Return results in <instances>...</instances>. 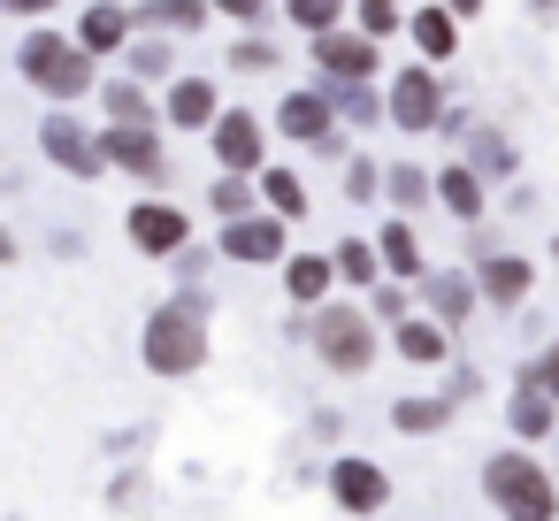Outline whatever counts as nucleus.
Returning a JSON list of instances; mask_svg holds the SVG:
<instances>
[{
    "label": "nucleus",
    "instance_id": "nucleus-22",
    "mask_svg": "<svg viewBox=\"0 0 559 521\" xmlns=\"http://www.w3.org/2000/svg\"><path fill=\"white\" fill-rule=\"evenodd\" d=\"M406 32H414V55H421V62H437V70H444V62L460 55V16L444 9V0L414 9V16H406Z\"/></svg>",
    "mask_w": 559,
    "mask_h": 521
},
{
    "label": "nucleus",
    "instance_id": "nucleus-20",
    "mask_svg": "<svg viewBox=\"0 0 559 521\" xmlns=\"http://www.w3.org/2000/svg\"><path fill=\"white\" fill-rule=\"evenodd\" d=\"M437 208H444L452 223H483V215H490V177H475L467 162H444V169H437Z\"/></svg>",
    "mask_w": 559,
    "mask_h": 521
},
{
    "label": "nucleus",
    "instance_id": "nucleus-34",
    "mask_svg": "<svg viewBox=\"0 0 559 521\" xmlns=\"http://www.w3.org/2000/svg\"><path fill=\"white\" fill-rule=\"evenodd\" d=\"M230 70H246V78H269V70H284V47H276V39H261V32L246 24V39L230 47Z\"/></svg>",
    "mask_w": 559,
    "mask_h": 521
},
{
    "label": "nucleus",
    "instance_id": "nucleus-21",
    "mask_svg": "<svg viewBox=\"0 0 559 521\" xmlns=\"http://www.w3.org/2000/svg\"><path fill=\"white\" fill-rule=\"evenodd\" d=\"M391 345H399V360H414V368H444V360H452V330H444L437 315L391 322Z\"/></svg>",
    "mask_w": 559,
    "mask_h": 521
},
{
    "label": "nucleus",
    "instance_id": "nucleus-25",
    "mask_svg": "<svg viewBox=\"0 0 559 521\" xmlns=\"http://www.w3.org/2000/svg\"><path fill=\"white\" fill-rule=\"evenodd\" d=\"M376 253H383V276H406V284H421V276H429V253H421V238H414V223H406V215H391V223L376 230Z\"/></svg>",
    "mask_w": 559,
    "mask_h": 521
},
{
    "label": "nucleus",
    "instance_id": "nucleus-4",
    "mask_svg": "<svg viewBox=\"0 0 559 521\" xmlns=\"http://www.w3.org/2000/svg\"><path fill=\"white\" fill-rule=\"evenodd\" d=\"M307 345L330 376H368L376 368V315L353 307V299H322L314 322H307Z\"/></svg>",
    "mask_w": 559,
    "mask_h": 521
},
{
    "label": "nucleus",
    "instance_id": "nucleus-19",
    "mask_svg": "<svg viewBox=\"0 0 559 521\" xmlns=\"http://www.w3.org/2000/svg\"><path fill=\"white\" fill-rule=\"evenodd\" d=\"M452 139H467V169H475V177H490V185H498V177H521V146H513L498 123H460Z\"/></svg>",
    "mask_w": 559,
    "mask_h": 521
},
{
    "label": "nucleus",
    "instance_id": "nucleus-36",
    "mask_svg": "<svg viewBox=\"0 0 559 521\" xmlns=\"http://www.w3.org/2000/svg\"><path fill=\"white\" fill-rule=\"evenodd\" d=\"M345 200H353V208H376V200H383V169H376V154H345Z\"/></svg>",
    "mask_w": 559,
    "mask_h": 521
},
{
    "label": "nucleus",
    "instance_id": "nucleus-12",
    "mask_svg": "<svg viewBox=\"0 0 559 521\" xmlns=\"http://www.w3.org/2000/svg\"><path fill=\"white\" fill-rule=\"evenodd\" d=\"M467 269H475L483 307H498V315H521L528 292H536V261H528V253H475Z\"/></svg>",
    "mask_w": 559,
    "mask_h": 521
},
{
    "label": "nucleus",
    "instance_id": "nucleus-11",
    "mask_svg": "<svg viewBox=\"0 0 559 521\" xmlns=\"http://www.w3.org/2000/svg\"><path fill=\"white\" fill-rule=\"evenodd\" d=\"M123 238H131V253L169 261L177 246H192V215H185V208H169V200H139V208L123 215Z\"/></svg>",
    "mask_w": 559,
    "mask_h": 521
},
{
    "label": "nucleus",
    "instance_id": "nucleus-31",
    "mask_svg": "<svg viewBox=\"0 0 559 521\" xmlns=\"http://www.w3.org/2000/svg\"><path fill=\"white\" fill-rule=\"evenodd\" d=\"M444 422H452V399H444V391H414V399L391 406V429H399V437H437Z\"/></svg>",
    "mask_w": 559,
    "mask_h": 521
},
{
    "label": "nucleus",
    "instance_id": "nucleus-45",
    "mask_svg": "<svg viewBox=\"0 0 559 521\" xmlns=\"http://www.w3.org/2000/svg\"><path fill=\"white\" fill-rule=\"evenodd\" d=\"M0 192H9V154H0Z\"/></svg>",
    "mask_w": 559,
    "mask_h": 521
},
{
    "label": "nucleus",
    "instance_id": "nucleus-33",
    "mask_svg": "<svg viewBox=\"0 0 559 521\" xmlns=\"http://www.w3.org/2000/svg\"><path fill=\"white\" fill-rule=\"evenodd\" d=\"M207 208H215V215L230 223V215H253V208H261V192H253V177H238V169H223V177L207 185Z\"/></svg>",
    "mask_w": 559,
    "mask_h": 521
},
{
    "label": "nucleus",
    "instance_id": "nucleus-46",
    "mask_svg": "<svg viewBox=\"0 0 559 521\" xmlns=\"http://www.w3.org/2000/svg\"><path fill=\"white\" fill-rule=\"evenodd\" d=\"M551 261H559V238H551Z\"/></svg>",
    "mask_w": 559,
    "mask_h": 521
},
{
    "label": "nucleus",
    "instance_id": "nucleus-3",
    "mask_svg": "<svg viewBox=\"0 0 559 521\" xmlns=\"http://www.w3.org/2000/svg\"><path fill=\"white\" fill-rule=\"evenodd\" d=\"M483 498L498 506V521H559V475L528 445H506L483 460Z\"/></svg>",
    "mask_w": 559,
    "mask_h": 521
},
{
    "label": "nucleus",
    "instance_id": "nucleus-10",
    "mask_svg": "<svg viewBox=\"0 0 559 521\" xmlns=\"http://www.w3.org/2000/svg\"><path fill=\"white\" fill-rule=\"evenodd\" d=\"M100 154H108V169H131L139 185H162V177H169L162 123H108V131H100Z\"/></svg>",
    "mask_w": 559,
    "mask_h": 521
},
{
    "label": "nucleus",
    "instance_id": "nucleus-27",
    "mask_svg": "<svg viewBox=\"0 0 559 521\" xmlns=\"http://www.w3.org/2000/svg\"><path fill=\"white\" fill-rule=\"evenodd\" d=\"M123 62H131L139 85H169V78H177V39H169V32H131Z\"/></svg>",
    "mask_w": 559,
    "mask_h": 521
},
{
    "label": "nucleus",
    "instance_id": "nucleus-6",
    "mask_svg": "<svg viewBox=\"0 0 559 521\" xmlns=\"http://www.w3.org/2000/svg\"><path fill=\"white\" fill-rule=\"evenodd\" d=\"M276 131H284L292 146H314V154H337V162L353 154V146H345V123H337V108L322 100V85H307V93H284V100H276Z\"/></svg>",
    "mask_w": 559,
    "mask_h": 521
},
{
    "label": "nucleus",
    "instance_id": "nucleus-23",
    "mask_svg": "<svg viewBox=\"0 0 559 521\" xmlns=\"http://www.w3.org/2000/svg\"><path fill=\"white\" fill-rule=\"evenodd\" d=\"M131 16H139V32H169V39H200L207 32V16H215V0H146V9H139V0H131Z\"/></svg>",
    "mask_w": 559,
    "mask_h": 521
},
{
    "label": "nucleus",
    "instance_id": "nucleus-9",
    "mask_svg": "<svg viewBox=\"0 0 559 521\" xmlns=\"http://www.w3.org/2000/svg\"><path fill=\"white\" fill-rule=\"evenodd\" d=\"M284 246H292V223H284V215H269V208L230 215V223H223V238H215V253H223V261H246V269L284 261Z\"/></svg>",
    "mask_w": 559,
    "mask_h": 521
},
{
    "label": "nucleus",
    "instance_id": "nucleus-35",
    "mask_svg": "<svg viewBox=\"0 0 559 521\" xmlns=\"http://www.w3.org/2000/svg\"><path fill=\"white\" fill-rule=\"evenodd\" d=\"M368 315H376V322H406V315H414V284H406V276H376V284H368Z\"/></svg>",
    "mask_w": 559,
    "mask_h": 521
},
{
    "label": "nucleus",
    "instance_id": "nucleus-24",
    "mask_svg": "<svg viewBox=\"0 0 559 521\" xmlns=\"http://www.w3.org/2000/svg\"><path fill=\"white\" fill-rule=\"evenodd\" d=\"M322 100H330L337 123H353V131H376V123H383V93H376L368 78H322Z\"/></svg>",
    "mask_w": 559,
    "mask_h": 521
},
{
    "label": "nucleus",
    "instance_id": "nucleus-28",
    "mask_svg": "<svg viewBox=\"0 0 559 521\" xmlns=\"http://www.w3.org/2000/svg\"><path fill=\"white\" fill-rule=\"evenodd\" d=\"M253 185H261V208H269V215H284V223H299V215L314 208V192H307V177H299V169H276V162H269Z\"/></svg>",
    "mask_w": 559,
    "mask_h": 521
},
{
    "label": "nucleus",
    "instance_id": "nucleus-16",
    "mask_svg": "<svg viewBox=\"0 0 559 521\" xmlns=\"http://www.w3.org/2000/svg\"><path fill=\"white\" fill-rule=\"evenodd\" d=\"M506 429L528 437V445H536V437H559V399L536 383V368L513 376V391H506Z\"/></svg>",
    "mask_w": 559,
    "mask_h": 521
},
{
    "label": "nucleus",
    "instance_id": "nucleus-8",
    "mask_svg": "<svg viewBox=\"0 0 559 521\" xmlns=\"http://www.w3.org/2000/svg\"><path fill=\"white\" fill-rule=\"evenodd\" d=\"M207 146H215V162L238 169V177H261V169H269V123H261L253 108H223V116L207 123Z\"/></svg>",
    "mask_w": 559,
    "mask_h": 521
},
{
    "label": "nucleus",
    "instance_id": "nucleus-39",
    "mask_svg": "<svg viewBox=\"0 0 559 521\" xmlns=\"http://www.w3.org/2000/svg\"><path fill=\"white\" fill-rule=\"evenodd\" d=\"M215 16H230V24H269L276 0H215Z\"/></svg>",
    "mask_w": 559,
    "mask_h": 521
},
{
    "label": "nucleus",
    "instance_id": "nucleus-42",
    "mask_svg": "<svg viewBox=\"0 0 559 521\" xmlns=\"http://www.w3.org/2000/svg\"><path fill=\"white\" fill-rule=\"evenodd\" d=\"M528 24H544V32H551V24H559V0H528Z\"/></svg>",
    "mask_w": 559,
    "mask_h": 521
},
{
    "label": "nucleus",
    "instance_id": "nucleus-17",
    "mask_svg": "<svg viewBox=\"0 0 559 521\" xmlns=\"http://www.w3.org/2000/svg\"><path fill=\"white\" fill-rule=\"evenodd\" d=\"M131 32H139V16H131V0H93V9H78V47L85 55H123L131 47Z\"/></svg>",
    "mask_w": 559,
    "mask_h": 521
},
{
    "label": "nucleus",
    "instance_id": "nucleus-32",
    "mask_svg": "<svg viewBox=\"0 0 559 521\" xmlns=\"http://www.w3.org/2000/svg\"><path fill=\"white\" fill-rule=\"evenodd\" d=\"M330 261H337V284H376L383 276V253H376V238H345V246H330Z\"/></svg>",
    "mask_w": 559,
    "mask_h": 521
},
{
    "label": "nucleus",
    "instance_id": "nucleus-30",
    "mask_svg": "<svg viewBox=\"0 0 559 521\" xmlns=\"http://www.w3.org/2000/svg\"><path fill=\"white\" fill-rule=\"evenodd\" d=\"M383 200H391L399 215H421V208H437V177L414 169V162H391V169H383Z\"/></svg>",
    "mask_w": 559,
    "mask_h": 521
},
{
    "label": "nucleus",
    "instance_id": "nucleus-44",
    "mask_svg": "<svg viewBox=\"0 0 559 521\" xmlns=\"http://www.w3.org/2000/svg\"><path fill=\"white\" fill-rule=\"evenodd\" d=\"M0 261H16V230L9 223H0Z\"/></svg>",
    "mask_w": 559,
    "mask_h": 521
},
{
    "label": "nucleus",
    "instance_id": "nucleus-15",
    "mask_svg": "<svg viewBox=\"0 0 559 521\" xmlns=\"http://www.w3.org/2000/svg\"><path fill=\"white\" fill-rule=\"evenodd\" d=\"M223 116V93H215V78H192V70H177L169 78V93H162V123L169 131H207Z\"/></svg>",
    "mask_w": 559,
    "mask_h": 521
},
{
    "label": "nucleus",
    "instance_id": "nucleus-18",
    "mask_svg": "<svg viewBox=\"0 0 559 521\" xmlns=\"http://www.w3.org/2000/svg\"><path fill=\"white\" fill-rule=\"evenodd\" d=\"M421 299H429V315H437L444 330L475 322V307H483V292H475V269H429V276H421Z\"/></svg>",
    "mask_w": 559,
    "mask_h": 521
},
{
    "label": "nucleus",
    "instance_id": "nucleus-14",
    "mask_svg": "<svg viewBox=\"0 0 559 521\" xmlns=\"http://www.w3.org/2000/svg\"><path fill=\"white\" fill-rule=\"evenodd\" d=\"M314 70H322V78H376V70H383V39H368L360 24H353V32L330 24V32H314Z\"/></svg>",
    "mask_w": 559,
    "mask_h": 521
},
{
    "label": "nucleus",
    "instance_id": "nucleus-40",
    "mask_svg": "<svg viewBox=\"0 0 559 521\" xmlns=\"http://www.w3.org/2000/svg\"><path fill=\"white\" fill-rule=\"evenodd\" d=\"M62 0H0V16H24V24H47Z\"/></svg>",
    "mask_w": 559,
    "mask_h": 521
},
{
    "label": "nucleus",
    "instance_id": "nucleus-41",
    "mask_svg": "<svg viewBox=\"0 0 559 521\" xmlns=\"http://www.w3.org/2000/svg\"><path fill=\"white\" fill-rule=\"evenodd\" d=\"M528 368H536V383H544V391H551V399H559V338H551V345H544V353H536V360H528Z\"/></svg>",
    "mask_w": 559,
    "mask_h": 521
},
{
    "label": "nucleus",
    "instance_id": "nucleus-1",
    "mask_svg": "<svg viewBox=\"0 0 559 521\" xmlns=\"http://www.w3.org/2000/svg\"><path fill=\"white\" fill-rule=\"evenodd\" d=\"M16 70H24V85L39 93V100H55V108H78L85 93H100V55H85L78 47V32H32L24 47H16Z\"/></svg>",
    "mask_w": 559,
    "mask_h": 521
},
{
    "label": "nucleus",
    "instance_id": "nucleus-2",
    "mask_svg": "<svg viewBox=\"0 0 559 521\" xmlns=\"http://www.w3.org/2000/svg\"><path fill=\"white\" fill-rule=\"evenodd\" d=\"M139 360H146L154 376H169V383H185V376L207 368V307H200V292H177V299H162V307L146 315Z\"/></svg>",
    "mask_w": 559,
    "mask_h": 521
},
{
    "label": "nucleus",
    "instance_id": "nucleus-5",
    "mask_svg": "<svg viewBox=\"0 0 559 521\" xmlns=\"http://www.w3.org/2000/svg\"><path fill=\"white\" fill-rule=\"evenodd\" d=\"M383 123L406 131V139H429V131L444 123V70H437V62L391 70V85H383Z\"/></svg>",
    "mask_w": 559,
    "mask_h": 521
},
{
    "label": "nucleus",
    "instance_id": "nucleus-38",
    "mask_svg": "<svg viewBox=\"0 0 559 521\" xmlns=\"http://www.w3.org/2000/svg\"><path fill=\"white\" fill-rule=\"evenodd\" d=\"M345 9H353V0H284V16H292V24H299L307 39H314V32H330V24H337Z\"/></svg>",
    "mask_w": 559,
    "mask_h": 521
},
{
    "label": "nucleus",
    "instance_id": "nucleus-7",
    "mask_svg": "<svg viewBox=\"0 0 559 521\" xmlns=\"http://www.w3.org/2000/svg\"><path fill=\"white\" fill-rule=\"evenodd\" d=\"M39 154L55 162V169H70V177H108V154H100V131L93 123H78V108H47V123H39Z\"/></svg>",
    "mask_w": 559,
    "mask_h": 521
},
{
    "label": "nucleus",
    "instance_id": "nucleus-13",
    "mask_svg": "<svg viewBox=\"0 0 559 521\" xmlns=\"http://www.w3.org/2000/svg\"><path fill=\"white\" fill-rule=\"evenodd\" d=\"M330 498L353 513V521H368V513H383L391 506V475L376 467V460H360V452H345V460H330Z\"/></svg>",
    "mask_w": 559,
    "mask_h": 521
},
{
    "label": "nucleus",
    "instance_id": "nucleus-29",
    "mask_svg": "<svg viewBox=\"0 0 559 521\" xmlns=\"http://www.w3.org/2000/svg\"><path fill=\"white\" fill-rule=\"evenodd\" d=\"M100 100H108V123H162V108H154V93L123 70V78H100Z\"/></svg>",
    "mask_w": 559,
    "mask_h": 521
},
{
    "label": "nucleus",
    "instance_id": "nucleus-26",
    "mask_svg": "<svg viewBox=\"0 0 559 521\" xmlns=\"http://www.w3.org/2000/svg\"><path fill=\"white\" fill-rule=\"evenodd\" d=\"M330 284H337V261L330 253H284V292H292V307H322L330 299Z\"/></svg>",
    "mask_w": 559,
    "mask_h": 521
},
{
    "label": "nucleus",
    "instance_id": "nucleus-37",
    "mask_svg": "<svg viewBox=\"0 0 559 521\" xmlns=\"http://www.w3.org/2000/svg\"><path fill=\"white\" fill-rule=\"evenodd\" d=\"M353 24L368 39H391V32H406V9H399V0H353Z\"/></svg>",
    "mask_w": 559,
    "mask_h": 521
},
{
    "label": "nucleus",
    "instance_id": "nucleus-43",
    "mask_svg": "<svg viewBox=\"0 0 559 521\" xmlns=\"http://www.w3.org/2000/svg\"><path fill=\"white\" fill-rule=\"evenodd\" d=\"M444 9H452V16L467 24V16H483V0H444Z\"/></svg>",
    "mask_w": 559,
    "mask_h": 521
}]
</instances>
